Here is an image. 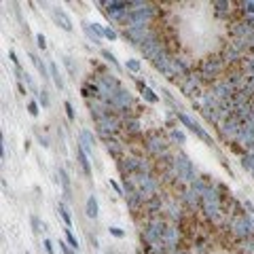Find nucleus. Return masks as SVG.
I'll return each mask as SVG.
<instances>
[{
    "mask_svg": "<svg viewBox=\"0 0 254 254\" xmlns=\"http://www.w3.org/2000/svg\"><path fill=\"white\" fill-rule=\"evenodd\" d=\"M180 119L184 121V123H186V125H189V129H190V131H195V134H199V136L203 138V140H208V136H206V134H203V131L199 129V125H197V123H193V121H189V117H184V114H180Z\"/></svg>",
    "mask_w": 254,
    "mask_h": 254,
    "instance_id": "2",
    "label": "nucleus"
},
{
    "mask_svg": "<svg viewBox=\"0 0 254 254\" xmlns=\"http://www.w3.org/2000/svg\"><path fill=\"white\" fill-rule=\"evenodd\" d=\"M81 163H83V167H85V172L89 174V163H87V157H85V153L81 150Z\"/></svg>",
    "mask_w": 254,
    "mask_h": 254,
    "instance_id": "5",
    "label": "nucleus"
},
{
    "mask_svg": "<svg viewBox=\"0 0 254 254\" xmlns=\"http://www.w3.org/2000/svg\"><path fill=\"white\" fill-rule=\"evenodd\" d=\"M110 231H112V233H114L117 237H121V235H123V231H119V229H110Z\"/></svg>",
    "mask_w": 254,
    "mask_h": 254,
    "instance_id": "8",
    "label": "nucleus"
},
{
    "mask_svg": "<svg viewBox=\"0 0 254 254\" xmlns=\"http://www.w3.org/2000/svg\"><path fill=\"white\" fill-rule=\"evenodd\" d=\"M38 45L45 47V38H43V34H38Z\"/></svg>",
    "mask_w": 254,
    "mask_h": 254,
    "instance_id": "6",
    "label": "nucleus"
},
{
    "mask_svg": "<svg viewBox=\"0 0 254 254\" xmlns=\"http://www.w3.org/2000/svg\"><path fill=\"white\" fill-rule=\"evenodd\" d=\"M87 216H91V218L98 216V201H95V197H93V195L87 199Z\"/></svg>",
    "mask_w": 254,
    "mask_h": 254,
    "instance_id": "1",
    "label": "nucleus"
},
{
    "mask_svg": "<svg viewBox=\"0 0 254 254\" xmlns=\"http://www.w3.org/2000/svg\"><path fill=\"white\" fill-rule=\"evenodd\" d=\"M59 212H62V216H64V220H66V225L70 227V222H72V220H70V214L66 212V206H64V203H59Z\"/></svg>",
    "mask_w": 254,
    "mask_h": 254,
    "instance_id": "3",
    "label": "nucleus"
},
{
    "mask_svg": "<svg viewBox=\"0 0 254 254\" xmlns=\"http://www.w3.org/2000/svg\"><path fill=\"white\" fill-rule=\"evenodd\" d=\"M30 112H32V114H36L38 110H36V104H30Z\"/></svg>",
    "mask_w": 254,
    "mask_h": 254,
    "instance_id": "7",
    "label": "nucleus"
},
{
    "mask_svg": "<svg viewBox=\"0 0 254 254\" xmlns=\"http://www.w3.org/2000/svg\"><path fill=\"white\" fill-rule=\"evenodd\" d=\"M66 237H68V241H70V246H72V248H79V241H76V237L70 233V229H66Z\"/></svg>",
    "mask_w": 254,
    "mask_h": 254,
    "instance_id": "4",
    "label": "nucleus"
}]
</instances>
